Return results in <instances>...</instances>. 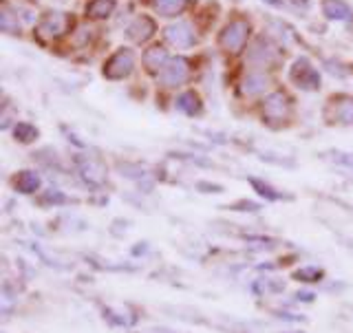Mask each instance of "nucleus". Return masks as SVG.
<instances>
[{"label":"nucleus","mask_w":353,"mask_h":333,"mask_svg":"<svg viewBox=\"0 0 353 333\" xmlns=\"http://www.w3.org/2000/svg\"><path fill=\"white\" fill-rule=\"evenodd\" d=\"M250 38H252V23L248 18H232V21L225 23V27L221 29L217 44L223 53L237 55L248 46Z\"/></svg>","instance_id":"1"},{"label":"nucleus","mask_w":353,"mask_h":333,"mask_svg":"<svg viewBox=\"0 0 353 333\" xmlns=\"http://www.w3.org/2000/svg\"><path fill=\"white\" fill-rule=\"evenodd\" d=\"M283 60V49L270 36H259L248 46V62L259 71H270L272 66H278Z\"/></svg>","instance_id":"2"},{"label":"nucleus","mask_w":353,"mask_h":333,"mask_svg":"<svg viewBox=\"0 0 353 333\" xmlns=\"http://www.w3.org/2000/svg\"><path fill=\"white\" fill-rule=\"evenodd\" d=\"M75 29V18L68 12H44L36 23V34L44 40H60Z\"/></svg>","instance_id":"3"},{"label":"nucleus","mask_w":353,"mask_h":333,"mask_svg":"<svg viewBox=\"0 0 353 333\" xmlns=\"http://www.w3.org/2000/svg\"><path fill=\"white\" fill-rule=\"evenodd\" d=\"M135 64H137V55H135L133 49L131 46H120L104 60L102 75L111 82H122L135 71Z\"/></svg>","instance_id":"4"},{"label":"nucleus","mask_w":353,"mask_h":333,"mask_svg":"<svg viewBox=\"0 0 353 333\" xmlns=\"http://www.w3.org/2000/svg\"><path fill=\"white\" fill-rule=\"evenodd\" d=\"M164 42L176 49V51H188L194 44L199 42V34L197 27L190 21H174L164 29Z\"/></svg>","instance_id":"5"},{"label":"nucleus","mask_w":353,"mask_h":333,"mask_svg":"<svg viewBox=\"0 0 353 333\" xmlns=\"http://www.w3.org/2000/svg\"><path fill=\"white\" fill-rule=\"evenodd\" d=\"M289 80H291V84H296L300 91H318L322 84L320 71L305 55H300L293 60V64L289 68Z\"/></svg>","instance_id":"6"},{"label":"nucleus","mask_w":353,"mask_h":333,"mask_svg":"<svg viewBox=\"0 0 353 333\" xmlns=\"http://www.w3.org/2000/svg\"><path fill=\"white\" fill-rule=\"evenodd\" d=\"M75 170L88 188H102L106 183V165L95 155H75Z\"/></svg>","instance_id":"7"},{"label":"nucleus","mask_w":353,"mask_h":333,"mask_svg":"<svg viewBox=\"0 0 353 333\" xmlns=\"http://www.w3.org/2000/svg\"><path fill=\"white\" fill-rule=\"evenodd\" d=\"M192 75V62L185 55H174L170 57V62L166 64L164 71L157 75L161 86L166 89H176V86H183L185 82L190 80Z\"/></svg>","instance_id":"8"},{"label":"nucleus","mask_w":353,"mask_h":333,"mask_svg":"<svg viewBox=\"0 0 353 333\" xmlns=\"http://www.w3.org/2000/svg\"><path fill=\"white\" fill-rule=\"evenodd\" d=\"M261 111H263V120L267 124H283L287 122L291 115V100L287 97V93L272 91L263 100Z\"/></svg>","instance_id":"9"},{"label":"nucleus","mask_w":353,"mask_h":333,"mask_svg":"<svg viewBox=\"0 0 353 333\" xmlns=\"http://www.w3.org/2000/svg\"><path fill=\"white\" fill-rule=\"evenodd\" d=\"M327 124H340V126H353V95H333L327 102L325 109Z\"/></svg>","instance_id":"10"},{"label":"nucleus","mask_w":353,"mask_h":333,"mask_svg":"<svg viewBox=\"0 0 353 333\" xmlns=\"http://www.w3.org/2000/svg\"><path fill=\"white\" fill-rule=\"evenodd\" d=\"M126 38L133 44H148L157 34V21L148 14H137L126 27Z\"/></svg>","instance_id":"11"},{"label":"nucleus","mask_w":353,"mask_h":333,"mask_svg":"<svg viewBox=\"0 0 353 333\" xmlns=\"http://www.w3.org/2000/svg\"><path fill=\"white\" fill-rule=\"evenodd\" d=\"M168 62H170V53L164 44H151L142 53V66L153 75H159Z\"/></svg>","instance_id":"12"},{"label":"nucleus","mask_w":353,"mask_h":333,"mask_svg":"<svg viewBox=\"0 0 353 333\" xmlns=\"http://www.w3.org/2000/svg\"><path fill=\"white\" fill-rule=\"evenodd\" d=\"M270 86H272L270 75L265 71H259V68H252L241 80V93L245 97H257V95H263Z\"/></svg>","instance_id":"13"},{"label":"nucleus","mask_w":353,"mask_h":333,"mask_svg":"<svg viewBox=\"0 0 353 333\" xmlns=\"http://www.w3.org/2000/svg\"><path fill=\"white\" fill-rule=\"evenodd\" d=\"M322 16L331 23H349L353 21V9L347 0H322L320 3Z\"/></svg>","instance_id":"14"},{"label":"nucleus","mask_w":353,"mask_h":333,"mask_svg":"<svg viewBox=\"0 0 353 333\" xmlns=\"http://www.w3.org/2000/svg\"><path fill=\"white\" fill-rule=\"evenodd\" d=\"M174 109L179 113H183V115H188V117H197V115L203 113V102L194 91H183V93L176 95Z\"/></svg>","instance_id":"15"},{"label":"nucleus","mask_w":353,"mask_h":333,"mask_svg":"<svg viewBox=\"0 0 353 333\" xmlns=\"http://www.w3.org/2000/svg\"><path fill=\"white\" fill-rule=\"evenodd\" d=\"M117 9V0H91L84 7V16L88 21H106Z\"/></svg>","instance_id":"16"},{"label":"nucleus","mask_w":353,"mask_h":333,"mask_svg":"<svg viewBox=\"0 0 353 333\" xmlns=\"http://www.w3.org/2000/svg\"><path fill=\"white\" fill-rule=\"evenodd\" d=\"M151 5H153L157 16L168 18V21H170V18L181 16L185 9H188L190 0H151Z\"/></svg>","instance_id":"17"},{"label":"nucleus","mask_w":353,"mask_h":333,"mask_svg":"<svg viewBox=\"0 0 353 333\" xmlns=\"http://www.w3.org/2000/svg\"><path fill=\"white\" fill-rule=\"evenodd\" d=\"M40 188V177H38V172H31V170H25L16 177V190L23 192V194H34Z\"/></svg>","instance_id":"18"},{"label":"nucleus","mask_w":353,"mask_h":333,"mask_svg":"<svg viewBox=\"0 0 353 333\" xmlns=\"http://www.w3.org/2000/svg\"><path fill=\"white\" fill-rule=\"evenodd\" d=\"M0 29H3V34L7 36H21L23 27H21V21H18V12L14 14L12 9L5 7L3 12H0Z\"/></svg>","instance_id":"19"},{"label":"nucleus","mask_w":353,"mask_h":333,"mask_svg":"<svg viewBox=\"0 0 353 333\" xmlns=\"http://www.w3.org/2000/svg\"><path fill=\"white\" fill-rule=\"evenodd\" d=\"M38 129L34 124H29V122H16V126H14V137L21 144H31V142H36L38 139Z\"/></svg>","instance_id":"20"},{"label":"nucleus","mask_w":353,"mask_h":333,"mask_svg":"<svg viewBox=\"0 0 353 333\" xmlns=\"http://www.w3.org/2000/svg\"><path fill=\"white\" fill-rule=\"evenodd\" d=\"M250 183H252V188L257 190L261 197H265V199H270V201H280L283 199V192L274 190L270 183H263L259 179H250Z\"/></svg>","instance_id":"21"},{"label":"nucleus","mask_w":353,"mask_h":333,"mask_svg":"<svg viewBox=\"0 0 353 333\" xmlns=\"http://www.w3.org/2000/svg\"><path fill=\"white\" fill-rule=\"evenodd\" d=\"M283 289H285V285H283V282L276 280V278H263V280L257 282V285H254V291H257V293H278Z\"/></svg>","instance_id":"22"},{"label":"nucleus","mask_w":353,"mask_h":333,"mask_svg":"<svg viewBox=\"0 0 353 333\" xmlns=\"http://www.w3.org/2000/svg\"><path fill=\"white\" fill-rule=\"evenodd\" d=\"M120 172H122V177L137 179V181H142V179L148 177L146 168H142V165H137V163H120Z\"/></svg>","instance_id":"23"},{"label":"nucleus","mask_w":353,"mask_h":333,"mask_svg":"<svg viewBox=\"0 0 353 333\" xmlns=\"http://www.w3.org/2000/svg\"><path fill=\"white\" fill-rule=\"evenodd\" d=\"M296 278L302 280V282H318L322 278V269H318V267H305V269L296 271Z\"/></svg>","instance_id":"24"},{"label":"nucleus","mask_w":353,"mask_h":333,"mask_svg":"<svg viewBox=\"0 0 353 333\" xmlns=\"http://www.w3.org/2000/svg\"><path fill=\"white\" fill-rule=\"evenodd\" d=\"M331 161H336L340 165H347V168H353V152H342V150H331Z\"/></svg>","instance_id":"25"},{"label":"nucleus","mask_w":353,"mask_h":333,"mask_svg":"<svg viewBox=\"0 0 353 333\" xmlns=\"http://www.w3.org/2000/svg\"><path fill=\"white\" fill-rule=\"evenodd\" d=\"M68 199L64 197L62 192H57V190H49V192H44V197H42V203L47 205V203H53V205H64Z\"/></svg>","instance_id":"26"},{"label":"nucleus","mask_w":353,"mask_h":333,"mask_svg":"<svg viewBox=\"0 0 353 333\" xmlns=\"http://www.w3.org/2000/svg\"><path fill=\"white\" fill-rule=\"evenodd\" d=\"M0 302H3V311L5 313L12 309V305H14V296H12V291H9L7 285L3 287V293H0Z\"/></svg>","instance_id":"27"},{"label":"nucleus","mask_w":353,"mask_h":333,"mask_svg":"<svg viewBox=\"0 0 353 333\" xmlns=\"http://www.w3.org/2000/svg\"><path fill=\"white\" fill-rule=\"evenodd\" d=\"M263 3L274 9H285V0H263Z\"/></svg>","instance_id":"28"},{"label":"nucleus","mask_w":353,"mask_h":333,"mask_svg":"<svg viewBox=\"0 0 353 333\" xmlns=\"http://www.w3.org/2000/svg\"><path fill=\"white\" fill-rule=\"evenodd\" d=\"M296 298H298V300H305V302H311V300H313V293H307V291H305V293H298Z\"/></svg>","instance_id":"29"},{"label":"nucleus","mask_w":353,"mask_h":333,"mask_svg":"<svg viewBox=\"0 0 353 333\" xmlns=\"http://www.w3.org/2000/svg\"><path fill=\"white\" fill-rule=\"evenodd\" d=\"M291 3L296 5V7H302V9H307V7H309V0H291Z\"/></svg>","instance_id":"30"}]
</instances>
